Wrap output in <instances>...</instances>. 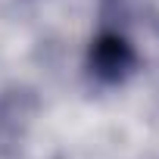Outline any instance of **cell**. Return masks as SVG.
Instances as JSON below:
<instances>
[{"label":"cell","instance_id":"6da1fadb","mask_svg":"<svg viewBox=\"0 0 159 159\" xmlns=\"http://www.w3.org/2000/svg\"><path fill=\"white\" fill-rule=\"evenodd\" d=\"M137 56L131 44L119 34H100L91 47V69L100 81H122V78L134 69Z\"/></svg>","mask_w":159,"mask_h":159}]
</instances>
